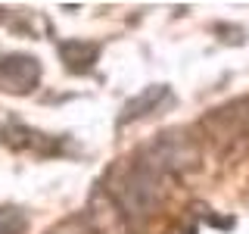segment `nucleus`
Wrapping results in <instances>:
<instances>
[{"label": "nucleus", "mask_w": 249, "mask_h": 234, "mask_svg": "<svg viewBox=\"0 0 249 234\" xmlns=\"http://www.w3.org/2000/svg\"><path fill=\"white\" fill-rule=\"evenodd\" d=\"M41 78V66L35 57H6L0 59V88L3 91H31Z\"/></svg>", "instance_id": "nucleus-1"}, {"label": "nucleus", "mask_w": 249, "mask_h": 234, "mask_svg": "<svg viewBox=\"0 0 249 234\" xmlns=\"http://www.w3.org/2000/svg\"><path fill=\"white\" fill-rule=\"evenodd\" d=\"M162 97H168V88H165V84H153V88H146L143 94H140V97H134L128 106L122 109L119 125H128L131 119H137V116H146V109H153Z\"/></svg>", "instance_id": "nucleus-2"}, {"label": "nucleus", "mask_w": 249, "mask_h": 234, "mask_svg": "<svg viewBox=\"0 0 249 234\" xmlns=\"http://www.w3.org/2000/svg\"><path fill=\"white\" fill-rule=\"evenodd\" d=\"M25 228H28V218L22 209H16V206L0 209V234H25Z\"/></svg>", "instance_id": "nucleus-3"}]
</instances>
